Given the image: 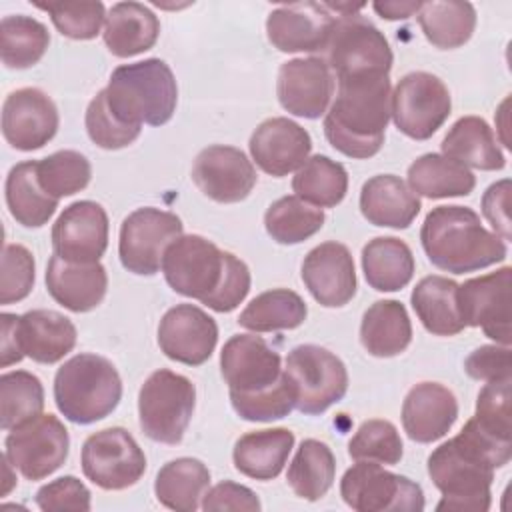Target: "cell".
Masks as SVG:
<instances>
[{
    "instance_id": "obj_23",
    "label": "cell",
    "mask_w": 512,
    "mask_h": 512,
    "mask_svg": "<svg viewBox=\"0 0 512 512\" xmlns=\"http://www.w3.org/2000/svg\"><path fill=\"white\" fill-rule=\"evenodd\" d=\"M302 282L314 300L326 308H340L356 294V268L350 250L340 242H322L302 262Z\"/></svg>"
},
{
    "instance_id": "obj_5",
    "label": "cell",
    "mask_w": 512,
    "mask_h": 512,
    "mask_svg": "<svg viewBox=\"0 0 512 512\" xmlns=\"http://www.w3.org/2000/svg\"><path fill=\"white\" fill-rule=\"evenodd\" d=\"M104 92L110 110L132 126L166 124L178 102L176 78L160 58L118 66Z\"/></svg>"
},
{
    "instance_id": "obj_7",
    "label": "cell",
    "mask_w": 512,
    "mask_h": 512,
    "mask_svg": "<svg viewBox=\"0 0 512 512\" xmlns=\"http://www.w3.org/2000/svg\"><path fill=\"white\" fill-rule=\"evenodd\" d=\"M196 388L192 380L172 370L152 372L138 394V422L142 432L160 444H180L192 420Z\"/></svg>"
},
{
    "instance_id": "obj_52",
    "label": "cell",
    "mask_w": 512,
    "mask_h": 512,
    "mask_svg": "<svg viewBox=\"0 0 512 512\" xmlns=\"http://www.w3.org/2000/svg\"><path fill=\"white\" fill-rule=\"evenodd\" d=\"M36 506L44 512H62V510L88 512L92 508L90 490L76 476H62L44 484L36 492Z\"/></svg>"
},
{
    "instance_id": "obj_2",
    "label": "cell",
    "mask_w": 512,
    "mask_h": 512,
    "mask_svg": "<svg viewBox=\"0 0 512 512\" xmlns=\"http://www.w3.org/2000/svg\"><path fill=\"white\" fill-rule=\"evenodd\" d=\"M162 274L168 286L214 312H232L250 292V270L232 252L198 234H182L164 252Z\"/></svg>"
},
{
    "instance_id": "obj_4",
    "label": "cell",
    "mask_w": 512,
    "mask_h": 512,
    "mask_svg": "<svg viewBox=\"0 0 512 512\" xmlns=\"http://www.w3.org/2000/svg\"><path fill=\"white\" fill-rule=\"evenodd\" d=\"M420 242L428 260L450 274L488 268L508 256L506 242L484 228L468 206H436L422 224Z\"/></svg>"
},
{
    "instance_id": "obj_51",
    "label": "cell",
    "mask_w": 512,
    "mask_h": 512,
    "mask_svg": "<svg viewBox=\"0 0 512 512\" xmlns=\"http://www.w3.org/2000/svg\"><path fill=\"white\" fill-rule=\"evenodd\" d=\"M36 264L32 252L22 244H6L2 252V276H0V304L8 306L24 300L36 278Z\"/></svg>"
},
{
    "instance_id": "obj_22",
    "label": "cell",
    "mask_w": 512,
    "mask_h": 512,
    "mask_svg": "<svg viewBox=\"0 0 512 512\" xmlns=\"http://www.w3.org/2000/svg\"><path fill=\"white\" fill-rule=\"evenodd\" d=\"M218 342L216 320L194 304H176L158 324V346L166 358L186 364H204Z\"/></svg>"
},
{
    "instance_id": "obj_30",
    "label": "cell",
    "mask_w": 512,
    "mask_h": 512,
    "mask_svg": "<svg viewBox=\"0 0 512 512\" xmlns=\"http://www.w3.org/2000/svg\"><path fill=\"white\" fill-rule=\"evenodd\" d=\"M104 44L118 58L150 50L160 34L158 16L140 2H118L106 14Z\"/></svg>"
},
{
    "instance_id": "obj_33",
    "label": "cell",
    "mask_w": 512,
    "mask_h": 512,
    "mask_svg": "<svg viewBox=\"0 0 512 512\" xmlns=\"http://www.w3.org/2000/svg\"><path fill=\"white\" fill-rule=\"evenodd\" d=\"M210 486V470L198 458H176L166 462L154 480L156 500L176 512H194Z\"/></svg>"
},
{
    "instance_id": "obj_36",
    "label": "cell",
    "mask_w": 512,
    "mask_h": 512,
    "mask_svg": "<svg viewBox=\"0 0 512 512\" xmlns=\"http://www.w3.org/2000/svg\"><path fill=\"white\" fill-rule=\"evenodd\" d=\"M362 270L370 288L396 292L410 284L414 276V256L404 240L378 236L362 248Z\"/></svg>"
},
{
    "instance_id": "obj_19",
    "label": "cell",
    "mask_w": 512,
    "mask_h": 512,
    "mask_svg": "<svg viewBox=\"0 0 512 512\" xmlns=\"http://www.w3.org/2000/svg\"><path fill=\"white\" fill-rule=\"evenodd\" d=\"M256 170L248 156L234 146L212 144L198 152L192 164V180L214 202L234 204L256 186Z\"/></svg>"
},
{
    "instance_id": "obj_29",
    "label": "cell",
    "mask_w": 512,
    "mask_h": 512,
    "mask_svg": "<svg viewBox=\"0 0 512 512\" xmlns=\"http://www.w3.org/2000/svg\"><path fill=\"white\" fill-rule=\"evenodd\" d=\"M294 440V432L288 428H264L246 432L234 444V468L254 480H272L288 462Z\"/></svg>"
},
{
    "instance_id": "obj_3",
    "label": "cell",
    "mask_w": 512,
    "mask_h": 512,
    "mask_svg": "<svg viewBox=\"0 0 512 512\" xmlns=\"http://www.w3.org/2000/svg\"><path fill=\"white\" fill-rule=\"evenodd\" d=\"M336 100L324 114V134L348 158L366 160L380 152L392 116L388 74L336 78Z\"/></svg>"
},
{
    "instance_id": "obj_24",
    "label": "cell",
    "mask_w": 512,
    "mask_h": 512,
    "mask_svg": "<svg viewBox=\"0 0 512 512\" xmlns=\"http://www.w3.org/2000/svg\"><path fill=\"white\" fill-rule=\"evenodd\" d=\"M248 146L256 166L280 178L298 170L308 160L312 138L308 130L294 120L274 116L256 126Z\"/></svg>"
},
{
    "instance_id": "obj_15",
    "label": "cell",
    "mask_w": 512,
    "mask_h": 512,
    "mask_svg": "<svg viewBox=\"0 0 512 512\" xmlns=\"http://www.w3.org/2000/svg\"><path fill=\"white\" fill-rule=\"evenodd\" d=\"M510 286V266L458 284L456 302L464 326L482 328L490 340L510 346Z\"/></svg>"
},
{
    "instance_id": "obj_9",
    "label": "cell",
    "mask_w": 512,
    "mask_h": 512,
    "mask_svg": "<svg viewBox=\"0 0 512 512\" xmlns=\"http://www.w3.org/2000/svg\"><path fill=\"white\" fill-rule=\"evenodd\" d=\"M284 378L294 396V408L308 416L326 412L348 390V370L330 350L300 344L286 356Z\"/></svg>"
},
{
    "instance_id": "obj_17",
    "label": "cell",
    "mask_w": 512,
    "mask_h": 512,
    "mask_svg": "<svg viewBox=\"0 0 512 512\" xmlns=\"http://www.w3.org/2000/svg\"><path fill=\"white\" fill-rule=\"evenodd\" d=\"M336 80L324 58H294L280 66L276 94L280 106L300 118L316 120L328 112Z\"/></svg>"
},
{
    "instance_id": "obj_13",
    "label": "cell",
    "mask_w": 512,
    "mask_h": 512,
    "mask_svg": "<svg viewBox=\"0 0 512 512\" xmlns=\"http://www.w3.org/2000/svg\"><path fill=\"white\" fill-rule=\"evenodd\" d=\"M4 456L26 480H42L54 474L68 458L70 436L54 414H38L8 430Z\"/></svg>"
},
{
    "instance_id": "obj_1",
    "label": "cell",
    "mask_w": 512,
    "mask_h": 512,
    "mask_svg": "<svg viewBox=\"0 0 512 512\" xmlns=\"http://www.w3.org/2000/svg\"><path fill=\"white\" fill-rule=\"evenodd\" d=\"M512 458V440L486 432L474 416L428 456V476L442 492L436 510L486 512L492 506L494 470Z\"/></svg>"
},
{
    "instance_id": "obj_57",
    "label": "cell",
    "mask_w": 512,
    "mask_h": 512,
    "mask_svg": "<svg viewBox=\"0 0 512 512\" xmlns=\"http://www.w3.org/2000/svg\"><path fill=\"white\" fill-rule=\"evenodd\" d=\"M422 2H374L372 8L380 18L386 20H406L418 14Z\"/></svg>"
},
{
    "instance_id": "obj_56",
    "label": "cell",
    "mask_w": 512,
    "mask_h": 512,
    "mask_svg": "<svg viewBox=\"0 0 512 512\" xmlns=\"http://www.w3.org/2000/svg\"><path fill=\"white\" fill-rule=\"evenodd\" d=\"M2 320V346H0V366L2 368H8L10 364H16L24 358V354L20 352V346H18V338H16V330H14V320H16V314H8L4 312L0 316Z\"/></svg>"
},
{
    "instance_id": "obj_31",
    "label": "cell",
    "mask_w": 512,
    "mask_h": 512,
    "mask_svg": "<svg viewBox=\"0 0 512 512\" xmlns=\"http://www.w3.org/2000/svg\"><path fill=\"white\" fill-rule=\"evenodd\" d=\"M444 156L460 162L462 166H472L478 170H502L506 158L498 146V140L480 116L458 118L442 140Z\"/></svg>"
},
{
    "instance_id": "obj_20",
    "label": "cell",
    "mask_w": 512,
    "mask_h": 512,
    "mask_svg": "<svg viewBox=\"0 0 512 512\" xmlns=\"http://www.w3.org/2000/svg\"><path fill=\"white\" fill-rule=\"evenodd\" d=\"M338 12L332 4L294 2L278 6L268 14L266 34L280 52H320L324 50Z\"/></svg>"
},
{
    "instance_id": "obj_16",
    "label": "cell",
    "mask_w": 512,
    "mask_h": 512,
    "mask_svg": "<svg viewBox=\"0 0 512 512\" xmlns=\"http://www.w3.org/2000/svg\"><path fill=\"white\" fill-rule=\"evenodd\" d=\"M220 372L230 394L262 392L284 376L280 354L256 334H236L224 344Z\"/></svg>"
},
{
    "instance_id": "obj_28",
    "label": "cell",
    "mask_w": 512,
    "mask_h": 512,
    "mask_svg": "<svg viewBox=\"0 0 512 512\" xmlns=\"http://www.w3.org/2000/svg\"><path fill=\"white\" fill-rule=\"evenodd\" d=\"M420 208V198L394 174L372 176L360 190V212L374 226L408 228Z\"/></svg>"
},
{
    "instance_id": "obj_39",
    "label": "cell",
    "mask_w": 512,
    "mask_h": 512,
    "mask_svg": "<svg viewBox=\"0 0 512 512\" xmlns=\"http://www.w3.org/2000/svg\"><path fill=\"white\" fill-rule=\"evenodd\" d=\"M336 476V458L328 444L306 438L296 450L286 480L296 496L316 502L332 488Z\"/></svg>"
},
{
    "instance_id": "obj_14",
    "label": "cell",
    "mask_w": 512,
    "mask_h": 512,
    "mask_svg": "<svg viewBox=\"0 0 512 512\" xmlns=\"http://www.w3.org/2000/svg\"><path fill=\"white\" fill-rule=\"evenodd\" d=\"M452 98L446 84L430 72L402 76L392 92L396 128L412 140H428L450 116Z\"/></svg>"
},
{
    "instance_id": "obj_6",
    "label": "cell",
    "mask_w": 512,
    "mask_h": 512,
    "mask_svg": "<svg viewBox=\"0 0 512 512\" xmlns=\"http://www.w3.org/2000/svg\"><path fill=\"white\" fill-rule=\"evenodd\" d=\"M120 398V374L104 356L76 354L54 376L56 408L74 424H94L106 418L116 410Z\"/></svg>"
},
{
    "instance_id": "obj_8",
    "label": "cell",
    "mask_w": 512,
    "mask_h": 512,
    "mask_svg": "<svg viewBox=\"0 0 512 512\" xmlns=\"http://www.w3.org/2000/svg\"><path fill=\"white\" fill-rule=\"evenodd\" d=\"M332 8L336 10L334 4ZM320 58L332 70L334 80L390 74L394 60L386 36L358 12H338Z\"/></svg>"
},
{
    "instance_id": "obj_38",
    "label": "cell",
    "mask_w": 512,
    "mask_h": 512,
    "mask_svg": "<svg viewBox=\"0 0 512 512\" xmlns=\"http://www.w3.org/2000/svg\"><path fill=\"white\" fill-rule=\"evenodd\" d=\"M416 18L426 40L440 50L464 46L476 28V10L470 2H422Z\"/></svg>"
},
{
    "instance_id": "obj_49",
    "label": "cell",
    "mask_w": 512,
    "mask_h": 512,
    "mask_svg": "<svg viewBox=\"0 0 512 512\" xmlns=\"http://www.w3.org/2000/svg\"><path fill=\"white\" fill-rule=\"evenodd\" d=\"M512 378L486 382L476 400L474 420L490 434L512 440Z\"/></svg>"
},
{
    "instance_id": "obj_46",
    "label": "cell",
    "mask_w": 512,
    "mask_h": 512,
    "mask_svg": "<svg viewBox=\"0 0 512 512\" xmlns=\"http://www.w3.org/2000/svg\"><path fill=\"white\" fill-rule=\"evenodd\" d=\"M348 454L352 460L378 462L394 466L402 460L404 446L398 428L380 418H372L360 424L356 434L348 442Z\"/></svg>"
},
{
    "instance_id": "obj_44",
    "label": "cell",
    "mask_w": 512,
    "mask_h": 512,
    "mask_svg": "<svg viewBox=\"0 0 512 512\" xmlns=\"http://www.w3.org/2000/svg\"><path fill=\"white\" fill-rule=\"evenodd\" d=\"M44 410V388L38 376L26 370H12L0 376V426L12 430Z\"/></svg>"
},
{
    "instance_id": "obj_40",
    "label": "cell",
    "mask_w": 512,
    "mask_h": 512,
    "mask_svg": "<svg viewBox=\"0 0 512 512\" xmlns=\"http://www.w3.org/2000/svg\"><path fill=\"white\" fill-rule=\"evenodd\" d=\"M308 314L306 302L288 288H274L258 294L240 312L238 324L252 332L294 330L304 324Z\"/></svg>"
},
{
    "instance_id": "obj_53",
    "label": "cell",
    "mask_w": 512,
    "mask_h": 512,
    "mask_svg": "<svg viewBox=\"0 0 512 512\" xmlns=\"http://www.w3.org/2000/svg\"><path fill=\"white\" fill-rule=\"evenodd\" d=\"M464 370L470 378L474 380H504L512 378V356H510V346H480L476 348L466 360H464Z\"/></svg>"
},
{
    "instance_id": "obj_21",
    "label": "cell",
    "mask_w": 512,
    "mask_h": 512,
    "mask_svg": "<svg viewBox=\"0 0 512 512\" xmlns=\"http://www.w3.org/2000/svg\"><path fill=\"white\" fill-rule=\"evenodd\" d=\"M108 228V214L98 202H72L52 226L54 254L68 262H100L108 248Z\"/></svg>"
},
{
    "instance_id": "obj_54",
    "label": "cell",
    "mask_w": 512,
    "mask_h": 512,
    "mask_svg": "<svg viewBox=\"0 0 512 512\" xmlns=\"http://www.w3.org/2000/svg\"><path fill=\"white\" fill-rule=\"evenodd\" d=\"M202 510L216 512V510H244V512H258L260 500L258 496L242 484H236L232 480H224L210 490H206L202 504Z\"/></svg>"
},
{
    "instance_id": "obj_55",
    "label": "cell",
    "mask_w": 512,
    "mask_h": 512,
    "mask_svg": "<svg viewBox=\"0 0 512 512\" xmlns=\"http://www.w3.org/2000/svg\"><path fill=\"white\" fill-rule=\"evenodd\" d=\"M510 180L504 178L492 186L482 196V214L504 242L512 238L510 232Z\"/></svg>"
},
{
    "instance_id": "obj_42",
    "label": "cell",
    "mask_w": 512,
    "mask_h": 512,
    "mask_svg": "<svg viewBox=\"0 0 512 512\" xmlns=\"http://www.w3.org/2000/svg\"><path fill=\"white\" fill-rule=\"evenodd\" d=\"M50 44L48 28L26 14L4 16L0 22V54L6 68L24 70L44 56Z\"/></svg>"
},
{
    "instance_id": "obj_50",
    "label": "cell",
    "mask_w": 512,
    "mask_h": 512,
    "mask_svg": "<svg viewBox=\"0 0 512 512\" xmlns=\"http://www.w3.org/2000/svg\"><path fill=\"white\" fill-rule=\"evenodd\" d=\"M230 402L236 414L248 422L280 420L294 410V396L284 376L268 390L254 394H230Z\"/></svg>"
},
{
    "instance_id": "obj_11",
    "label": "cell",
    "mask_w": 512,
    "mask_h": 512,
    "mask_svg": "<svg viewBox=\"0 0 512 512\" xmlns=\"http://www.w3.org/2000/svg\"><path fill=\"white\" fill-rule=\"evenodd\" d=\"M80 464L84 476L102 490H126L146 472V456L134 436L120 428H104L84 440Z\"/></svg>"
},
{
    "instance_id": "obj_18",
    "label": "cell",
    "mask_w": 512,
    "mask_h": 512,
    "mask_svg": "<svg viewBox=\"0 0 512 512\" xmlns=\"http://www.w3.org/2000/svg\"><path fill=\"white\" fill-rule=\"evenodd\" d=\"M58 124V108L40 88H18L2 104V134L16 150L32 152L46 146Z\"/></svg>"
},
{
    "instance_id": "obj_25",
    "label": "cell",
    "mask_w": 512,
    "mask_h": 512,
    "mask_svg": "<svg viewBox=\"0 0 512 512\" xmlns=\"http://www.w3.org/2000/svg\"><path fill=\"white\" fill-rule=\"evenodd\" d=\"M458 418V402L452 390L438 382L412 386L402 404V426L410 440L430 444L448 434Z\"/></svg>"
},
{
    "instance_id": "obj_34",
    "label": "cell",
    "mask_w": 512,
    "mask_h": 512,
    "mask_svg": "<svg viewBox=\"0 0 512 512\" xmlns=\"http://www.w3.org/2000/svg\"><path fill=\"white\" fill-rule=\"evenodd\" d=\"M458 284L444 276H424L412 290L410 302L422 326L434 336H456L466 326L456 302Z\"/></svg>"
},
{
    "instance_id": "obj_10",
    "label": "cell",
    "mask_w": 512,
    "mask_h": 512,
    "mask_svg": "<svg viewBox=\"0 0 512 512\" xmlns=\"http://www.w3.org/2000/svg\"><path fill=\"white\" fill-rule=\"evenodd\" d=\"M342 500L356 512H420L424 492L414 480L384 470L378 462H356L340 480Z\"/></svg>"
},
{
    "instance_id": "obj_48",
    "label": "cell",
    "mask_w": 512,
    "mask_h": 512,
    "mask_svg": "<svg viewBox=\"0 0 512 512\" xmlns=\"http://www.w3.org/2000/svg\"><path fill=\"white\" fill-rule=\"evenodd\" d=\"M86 132L90 140L104 148V150H120L132 144L138 136L142 126H132L122 122L108 106L106 92L100 90L86 108Z\"/></svg>"
},
{
    "instance_id": "obj_26",
    "label": "cell",
    "mask_w": 512,
    "mask_h": 512,
    "mask_svg": "<svg viewBox=\"0 0 512 512\" xmlns=\"http://www.w3.org/2000/svg\"><path fill=\"white\" fill-rule=\"evenodd\" d=\"M46 288L60 306L90 312L106 296L108 274L100 262H68L54 254L46 266Z\"/></svg>"
},
{
    "instance_id": "obj_35",
    "label": "cell",
    "mask_w": 512,
    "mask_h": 512,
    "mask_svg": "<svg viewBox=\"0 0 512 512\" xmlns=\"http://www.w3.org/2000/svg\"><path fill=\"white\" fill-rule=\"evenodd\" d=\"M408 186L416 196L438 200L468 196L476 186V178L460 162L430 152L408 166Z\"/></svg>"
},
{
    "instance_id": "obj_12",
    "label": "cell",
    "mask_w": 512,
    "mask_h": 512,
    "mask_svg": "<svg viewBox=\"0 0 512 512\" xmlns=\"http://www.w3.org/2000/svg\"><path fill=\"white\" fill-rule=\"evenodd\" d=\"M182 220L168 210L138 208L120 226L118 256L122 266L138 276H154L162 268L166 248L182 236Z\"/></svg>"
},
{
    "instance_id": "obj_47",
    "label": "cell",
    "mask_w": 512,
    "mask_h": 512,
    "mask_svg": "<svg viewBox=\"0 0 512 512\" xmlns=\"http://www.w3.org/2000/svg\"><path fill=\"white\" fill-rule=\"evenodd\" d=\"M36 8L50 14L56 30L72 40H92L106 20L102 2H36Z\"/></svg>"
},
{
    "instance_id": "obj_27",
    "label": "cell",
    "mask_w": 512,
    "mask_h": 512,
    "mask_svg": "<svg viewBox=\"0 0 512 512\" xmlns=\"http://www.w3.org/2000/svg\"><path fill=\"white\" fill-rule=\"evenodd\" d=\"M14 330L20 352L38 364H56L76 346V326L56 310H30L16 316Z\"/></svg>"
},
{
    "instance_id": "obj_32",
    "label": "cell",
    "mask_w": 512,
    "mask_h": 512,
    "mask_svg": "<svg viewBox=\"0 0 512 512\" xmlns=\"http://www.w3.org/2000/svg\"><path fill=\"white\" fill-rule=\"evenodd\" d=\"M360 342L376 358L402 354L412 342V322L398 300H378L362 316Z\"/></svg>"
},
{
    "instance_id": "obj_37",
    "label": "cell",
    "mask_w": 512,
    "mask_h": 512,
    "mask_svg": "<svg viewBox=\"0 0 512 512\" xmlns=\"http://www.w3.org/2000/svg\"><path fill=\"white\" fill-rule=\"evenodd\" d=\"M4 196L10 216L26 228L44 226L54 216L60 202L42 190L36 174V160L18 162L10 168Z\"/></svg>"
},
{
    "instance_id": "obj_41",
    "label": "cell",
    "mask_w": 512,
    "mask_h": 512,
    "mask_svg": "<svg viewBox=\"0 0 512 512\" xmlns=\"http://www.w3.org/2000/svg\"><path fill=\"white\" fill-rule=\"evenodd\" d=\"M292 190L312 206L334 208L348 192V172L340 162L324 154H316L296 170Z\"/></svg>"
},
{
    "instance_id": "obj_45",
    "label": "cell",
    "mask_w": 512,
    "mask_h": 512,
    "mask_svg": "<svg viewBox=\"0 0 512 512\" xmlns=\"http://www.w3.org/2000/svg\"><path fill=\"white\" fill-rule=\"evenodd\" d=\"M36 174L42 190L60 200L88 186L92 166L88 158L76 150H58L42 160H36Z\"/></svg>"
},
{
    "instance_id": "obj_43",
    "label": "cell",
    "mask_w": 512,
    "mask_h": 512,
    "mask_svg": "<svg viewBox=\"0 0 512 512\" xmlns=\"http://www.w3.org/2000/svg\"><path fill=\"white\" fill-rule=\"evenodd\" d=\"M324 212L302 198L282 196L272 202L264 214V226L278 244H300L320 232L324 226Z\"/></svg>"
}]
</instances>
